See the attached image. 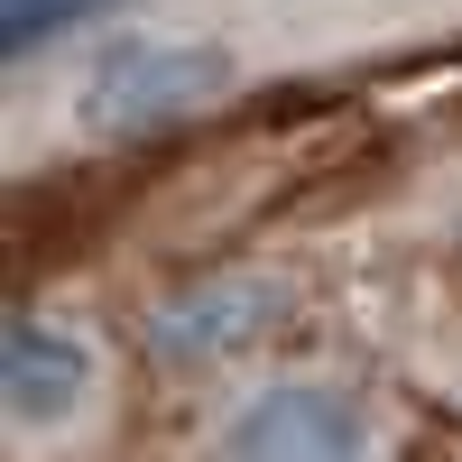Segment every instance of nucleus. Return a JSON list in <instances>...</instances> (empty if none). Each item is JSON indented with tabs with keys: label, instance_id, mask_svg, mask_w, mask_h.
Segmentation results:
<instances>
[{
	"label": "nucleus",
	"instance_id": "obj_1",
	"mask_svg": "<svg viewBox=\"0 0 462 462\" xmlns=\"http://www.w3.org/2000/svg\"><path fill=\"white\" fill-rule=\"evenodd\" d=\"M65 148H148L250 93V56L195 19H121L37 65Z\"/></svg>",
	"mask_w": 462,
	"mask_h": 462
},
{
	"label": "nucleus",
	"instance_id": "obj_2",
	"mask_svg": "<svg viewBox=\"0 0 462 462\" xmlns=\"http://www.w3.org/2000/svg\"><path fill=\"white\" fill-rule=\"evenodd\" d=\"M0 398H10V462H74L111 416V342L56 305H28L10 315Z\"/></svg>",
	"mask_w": 462,
	"mask_h": 462
},
{
	"label": "nucleus",
	"instance_id": "obj_3",
	"mask_svg": "<svg viewBox=\"0 0 462 462\" xmlns=\"http://www.w3.org/2000/svg\"><path fill=\"white\" fill-rule=\"evenodd\" d=\"M204 462H379V407L333 370H259L213 407Z\"/></svg>",
	"mask_w": 462,
	"mask_h": 462
},
{
	"label": "nucleus",
	"instance_id": "obj_4",
	"mask_svg": "<svg viewBox=\"0 0 462 462\" xmlns=\"http://www.w3.org/2000/svg\"><path fill=\"white\" fill-rule=\"evenodd\" d=\"M287 324V287L268 278V268H222V278H195L176 287L158 315H148V361L158 370H241L268 333Z\"/></svg>",
	"mask_w": 462,
	"mask_h": 462
},
{
	"label": "nucleus",
	"instance_id": "obj_5",
	"mask_svg": "<svg viewBox=\"0 0 462 462\" xmlns=\"http://www.w3.org/2000/svg\"><path fill=\"white\" fill-rule=\"evenodd\" d=\"M121 19H148V0H0V37H10V65H47L84 37L121 28Z\"/></svg>",
	"mask_w": 462,
	"mask_h": 462
}]
</instances>
